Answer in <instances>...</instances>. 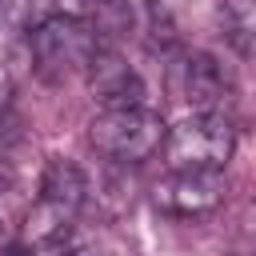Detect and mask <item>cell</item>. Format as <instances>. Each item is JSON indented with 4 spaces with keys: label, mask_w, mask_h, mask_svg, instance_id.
Listing matches in <instances>:
<instances>
[{
    "label": "cell",
    "mask_w": 256,
    "mask_h": 256,
    "mask_svg": "<svg viewBox=\"0 0 256 256\" xmlns=\"http://www.w3.org/2000/svg\"><path fill=\"white\" fill-rule=\"evenodd\" d=\"M96 48H100L96 28L72 12H52L32 24V64H36L40 80H48V84H60V80L84 72L92 64Z\"/></svg>",
    "instance_id": "6da1fadb"
},
{
    "label": "cell",
    "mask_w": 256,
    "mask_h": 256,
    "mask_svg": "<svg viewBox=\"0 0 256 256\" xmlns=\"http://www.w3.org/2000/svg\"><path fill=\"white\" fill-rule=\"evenodd\" d=\"M0 256H32V252H24V248H4Z\"/></svg>",
    "instance_id": "30bf717a"
},
{
    "label": "cell",
    "mask_w": 256,
    "mask_h": 256,
    "mask_svg": "<svg viewBox=\"0 0 256 256\" xmlns=\"http://www.w3.org/2000/svg\"><path fill=\"white\" fill-rule=\"evenodd\" d=\"M228 184L220 168H172L156 184V208L168 216H204L224 200Z\"/></svg>",
    "instance_id": "277c9868"
},
{
    "label": "cell",
    "mask_w": 256,
    "mask_h": 256,
    "mask_svg": "<svg viewBox=\"0 0 256 256\" xmlns=\"http://www.w3.org/2000/svg\"><path fill=\"white\" fill-rule=\"evenodd\" d=\"M84 76H88V92H92V100L100 108H140L144 96H148L140 72L108 44L96 48V56L84 68Z\"/></svg>",
    "instance_id": "8992f818"
},
{
    "label": "cell",
    "mask_w": 256,
    "mask_h": 256,
    "mask_svg": "<svg viewBox=\"0 0 256 256\" xmlns=\"http://www.w3.org/2000/svg\"><path fill=\"white\" fill-rule=\"evenodd\" d=\"M164 136H168V124L148 104H140V108H104L88 124V144L104 160H116V164L148 160L152 152L164 148Z\"/></svg>",
    "instance_id": "7a4b0ae2"
},
{
    "label": "cell",
    "mask_w": 256,
    "mask_h": 256,
    "mask_svg": "<svg viewBox=\"0 0 256 256\" xmlns=\"http://www.w3.org/2000/svg\"><path fill=\"white\" fill-rule=\"evenodd\" d=\"M84 196H88L84 172L72 160H48V168L40 176V200H48V204H56L64 212H80Z\"/></svg>",
    "instance_id": "52a82bcc"
},
{
    "label": "cell",
    "mask_w": 256,
    "mask_h": 256,
    "mask_svg": "<svg viewBox=\"0 0 256 256\" xmlns=\"http://www.w3.org/2000/svg\"><path fill=\"white\" fill-rule=\"evenodd\" d=\"M168 92L192 112H216V104L228 96V80L208 52H180L168 64Z\"/></svg>",
    "instance_id": "5b68a950"
},
{
    "label": "cell",
    "mask_w": 256,
    "mask_h": 256,
    "mask_svg": "<svg viewBox=\"0 0 256 256\" xmlns=\"http://www.w3.org/2000/svg\"><path fill=\"white\" fill-rule=\"evenodd\" d=\"M4 96H8V76H4V68H0V108H4Z\"/></svg>",
    "instance_id": "9c48e42d"
},
{
    "label": "cell",
    "mask_w": 256,
    "mask_h": 256,
    "mask_svg": "<svg viewBox=\"0 0 256 256\" xmlns=\"http://www.w3.org/2000/svg\"><path fill=\"white\" fill-rule=\"evenodd\" d=\"M236 148V128L220 112H192L164 136L168 168H224Z\"/></svg>",
    "instance_id": "3957f363"
},
{
    "label": "cell",
    "mask_w": 256,
    "mask_h": 256,
    "mask_svg": "<svg viewBox=\"0 0 256 256\" xmlns=\"http://www.w3.org/2000/svg\"><path fill=\"white\" fill-rule=\"evenodd\" d=\"M220 28L224 40L256 64V0H224L220 4Z\"/></svg>",
    "instance_id": "ba28073f"
}]
</instances>
